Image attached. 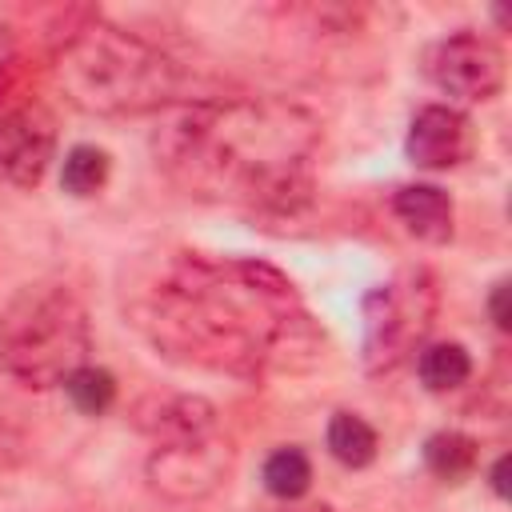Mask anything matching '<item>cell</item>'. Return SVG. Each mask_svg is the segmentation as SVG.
<instances>
[{
  "label": "cell",
  "instance_id": "cell-17",
  "mask_svg": "<svg viewBox=\"0 0 512 512\" xmlns=\"http://www.w3.org/2000/svg\"><path fill=\"white\" fill-rule=\"evenodd\" d=\"M64 396L80 416H104L116 404V376L100 364H84L64 380Z\"/></svg>",
  "mask_w": 512,
  "mask_h": 512
},
{
  "label": "cell",
  "instance_id": "cell-20",
  "mask_svg": "<svg viewBox=\"0 0 512 512\" xmlns=\"http://www.w3.org/2000/svg\"><path fill=\"white\" fill-rule=\"evenodd\" d=\"M508 452H500L492 464H488V476H484V484H488V492L496 496V500H508Z\"/></svg>",
  "mask_w": 512,
  "mask_h": 512
},
{
  "label": "cell",
  "instance_id": "cell-15",
  "mask_svg": "<svg viewBox=\"0 0 512 512\" xmlns=\"http://www.w3.org/2000/svg\"><path fill=\"white\" fill-rule=\"evenodd\" d=\"M260 484H264L268 496H276L284 504H296L312 488V460H308V452L296 448V444L272 448L264 456V464H260Z\"/></svg>",
  "mask_w": 512,
  "mask_h": 512
},
{
  "label": "cell",
  "instance_id": "cell-13",
  "mask_svg": "<svg viewBox=\"0 0 512 512\" xmlns=\"http://www.w3.org/2000/svg\"><path fill=\"white\" fill-rule=\"evenodd\" d=\"M416 376L428 392H456L472 380V352L460 340H432L416 352Z\"/></svg>",
  "mask_w": 512,
  "mask_h": 512
},
{
  "label": "cell",
  "instance_id": "cell-16",
  "mask_svg": "<svg viewBox=\"0 0 512 512\" xmlns=\"http://www.w3.org/2000/svg\"><path fill=\"white\" fill-rule=\"evenodd\" d=\"M108 172H112V160L104 148L96 144H72L60 160V188L76 200L84 196H96L104 184H108Z\"/></svg>",
  "mask_w": 512,
  "mask_h": 512
},
{
  "label": "cell",
  "instance_id": "cell-6",
  "mask_svg": "<svg viewBox=\"0 0 512 512\" xmlns=\"http://www.w3.org/2000/svg\"><path fill=\"white\" fill-rule=\"evenodd\" d=\"M232 456L236 448L224 428L156 440L144 460V480L168 504H196L224 484V476L232 472Z\"/></svg>",
  "mask_w": 512,
  "mask_h": 512
},
{
  "label": "cell",
  "instance_id": "cell-14",
  "mask_svg": "<svg viewBox=\"0 0 512 512\" xmlns=\"http://www.w3.org/2000/svg\"><path fill=\"white\" fill-rule=\"evenodd\" d=\"M420 456H424V468H428L436 480L460 484V480H468V476L476 472L480 444H476L468 432H460V428H440V432H432V436L424 440Z\"/></svg>",
  "mask_w": 512,
  "mask_h": 512
},
{
  "label": "cell",
  "instance_id": "cell-7",
  "mask_svg": "<svg viewBox=\"0 0 512 512\" xmlns=\"http://www.w3.org/2000/svg\"><path fill=\"white\" fill-rule=\"evenodd\" d=\"M424 72L444 96L460 104H484L504 88V52L492 36L460 28L424 52Z\"/></svg>",
  "mask_w": 512,
  "mask_h": 512
},
{
  "label": "cell",
  "instance_id": "cell-19",
  "mask_svg": "<svg viewBox=\"0 0 512 512\" xmlns=\"http://www.w3.org/2000/svg\"><path fill=\"white\" fill-rule=\"evenodd\" d=\"M20 456H24V436H20L16 428L0 424V476L12 472V468L20 464Z\"/></svg>",
  "mask_w": 512,
  "mask_h": 512
},
{
  "label": "cell",
  "instance_id": "cell-2",
  "mask_svg": "<svg viewBox=\"0 0 512 512\" xmlns=\"http://www.w3.org/2000/svg\"><path fill=\"white\" fill-rule=\"evenodd\" d=\"M320 120L284 96H212L160 116L156 168L192 200L288 216L312 192Z\"/></svg>",
  "mask_w": 512,
  "mask_h": 512
},
{
  "label": "cell",
  "instance_id": "cell-9",
  "mask_svg": "<svg viewBox=\"0 0 512 512\" xmlns=\"http://www.w3.org/2000/svg\"><path fill=\"white\" fill-rule=\"evenodd\" d=\"M476 148V132L464 108L456 104H424L416 108L408 136H404V156L408 164L424 172H448L460 168Z\"/></svg>",
  "mask_w": 512,
  "mask_h": 512
},
{
  "label": "cell",
  "instance_id": "cell-18",
  "mask_svg": "<svg viewBox=\"0 0 512 512\" xmlns=\"http://www.w3.org/2000/svg\"><path fill=\"white\" fill-rule=\"evenodd\" d=\"M488 320L496 324V332H508L512 328V316H508V280H496L488 288Z\"/></svg>",
  "mask_w": 512,
  "mask_h": 512
},
{
  "label": "cell",
  "instance_id": "cell-10",
  "mask_svg": "<svg viewBox=\"0 0 512 512\" xmlns=\"http://www.w3.org/2000/svg\"><path fill=\"white\" fill-rule=\"evenodd\" d=\"M392 216L404 224L408 236H416L424 244H448L452 228H456L452 196L440 184H428V180L400 184L392 192Z\"/></svg>",
  "mask_w": 512,
  "mask_h": 512
},
{
  "label": "cell",
  "instance_id": "cell-12",
  "mask_svg": "<svg viewBox=\"0 0 512 512\" xmlns=\"http://www.w3.org/2000/svg\"><path fill=\"white\" fill-rule=\"evenodd\" d=\"M324 444H328V456L344 468H368L380 452V436L376 428L360 416V412H332L328 416V428H324Z\"/></svg>",
  "mask_w": 512,
  "mask_h": 512
},
{
  "label": "cell",
  "instance_id": "cell-8",
  "mask_svg": "<svg viewBox=\"0 0 512 512\" xmlns=\"http://www.w3.org/2000/svg\"><path fill=\"white\" fill-rule=\"evenodd\" d=\"M56 156V116L40 100H16L0 108V180L12 188H36Z\"/></svg>",
  "mask_w": 512,
  "mask_h": 512
},
{
  "label": "cell",
  "instance_id": "cell-5",
  "mask_svg": "<svg viewBox=\"0 0 512 512\" xmlns=\"http://www.w3.org/2000/svg\"><path fill=\"white\" fill-rule=\"evenodd\" d=\"M440 312V284L432 268L408 264L360 300V364L368 376H392L428 344Z\"/></svg>",
  "mask_w": 512,
  "mask_h": 512
},
{
  "label": "cell",
  "instance_id": "cell-4",
  "mask_svg": "<svg viewBox=\"0 0 512 512\" xmlns=\"http://www.w3.org/2000/svg\"><path fill=\"white\" fill-rule=\"evenodd\" d=\"M84 364H92L84 300L60 280L20 288L0 312V376L24 388H64Z\"/></svg>",
  "mask_w": 512,
  "mask_h": 512
},
{
  "label": "cell",
  "instance_id": "cell-11",
  "mask_svg": "<svg viewBox=\"0 0 512 512\" xmlns=\"http://www.w3.org/2000/svg\"><path fill=\"white\" fill-rule=\"evenodd\" d=\"M136 424L156 444V440H176V436L220 428V416H216L212 400H204L196 392H172V396H156V400L140 404V420Z\"/></svg>",
  "mask_w": 512,
  "mask_h": 512
},
{
  "label": "cell",
  "instance_id": "cell-3",
  "mask_svg": "<svg viewBox=\"0 0 512 512\" xmlns=\"http://www.w3.org/2000/svg\"><path fill=\"white\" fill-rule=\"evenodd\" d=\"M52 84L84 116H164L180 104L212 100L192 68L100 12L80 16L56 40Z\"/></svg>",
  "mask_w": 512,
  "mask_h": 512
},
{
  "label": "cell",
  "instance_id": "cell-1",
  "mask_svg": "<svg viewBox=\"0 0 512 512\" xmlns=\"http://www.w3.org/2000/svg\"><path fill=\"white\" fill-rule=\"evenodd\" d=\"M124 312L156 356L244 384L308 372L324 356V332L296 284L256 256L168 252L128 288Z\"/></svg>",
  "mask_w": 512,
  "mask_h": 512
}]
</instances>
